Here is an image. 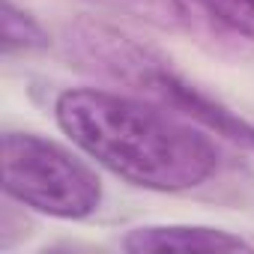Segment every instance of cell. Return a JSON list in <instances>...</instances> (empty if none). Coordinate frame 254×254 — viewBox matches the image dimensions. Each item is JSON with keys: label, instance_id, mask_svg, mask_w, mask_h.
Here are the masks:
<instances>
[{"label": "cell", "instance_id": "cell-1", "mask_svg": "<svg viewBox=\"0 0 254 254\" xmlns=\"http://www.w3.org/2000/svg\"><path fill=\"white\" fill-rule=\"evenodd\" d=\"M54 117L81 153L138 189L189 191L218 171L215 144L156 102L81 87L57 96Z\"/></svg>", "mask_w": 254, "mask_h": 254}, {"label": "cell", "instance_id": "cell-2", "mask_svg": "<svg viewBox=\"0 0 254 254\" xmlns=\"http://www.w3.org/2000/svg\"><path fill=\"white\" fill-rule=\"evenodd\" d=\"M66 36H69V51L87 69L147 96L150 102L168 111L183 114L186 120L200 123L203 129L254 153V123L245 120L230 105H224L209 90L197 87L183 72H177L171 60H165L150 45L93 18L75 21Z\"/></svg>", "mask_w": 254, "mask_h": 254}, {"label": "cell", "instance_id": "cell-3", "mask_svg": "<svg viewBox=\"0 0 254 254\" xmlns=\"http://www.w3.org/2000/svg\"><path fill=\"white\" fill-rule=\"evenodd\" d=\"M0 168L6 197L60 221L93 218L105 197L99 174L84 159L36 132H3Z\"/></svg>", "mask_w": 254, "mask_h": 254}, {"label": "cell", "instance_id": "cell-4", "mask_svg": "<svg viewBox=\"0 0 254 254\" xmlns=\"http://www.w3.org/2000/svg\"><path fill=\"white\" fill-rule=\"evenodd\" d=\"M123 248L144 251H254V245L224 227L212 224H141L123 236Z\"/></svg>", "mask_w": 254, "mask_h": 254}, {"label": "cell", "instance_id": "cell-5", "mask_svg": "<svg viewBox=\"0 0 254 254\" xmlns=\"http://www.w3.org/2000/svg\"><path fill=\"white\" fill-rule=\"evenodd\" d=\"M0 48H3L6 60L27 57V54L48 51L51 36L45 33V27L33 12L18 6L15 0H3V6H0Z\"/></svg>", "mask_w": 254, "mask_h": 254}, {"label": "cell", "instance_id": "cell-6", "mask_svg": "<svg viewBox=\"0 0 254 254\" xmlns=\"http://www.w3.org/2000/svg\"><path fill=\"white\" fill-rule=\"evenodd\" d=\"M189 3L221 24L227 33L254 42V0H189Z\"/></svg>", "mask_w": 254, "mask_h": 254}, {"label": "cell", "instance_id": "cell-7", "mask_svg": "<svg viewBox=\"0 0 254 254\" xmlns=\"http://www.w3.org/2000/svg\"><path fill=\"white\" fill-rule=\"evenodd\" d=\"M102 3H114V6H159L162 0H102Z\"/></svg>", "mask_w": 254, "mask_h": 254}]
</instances>
